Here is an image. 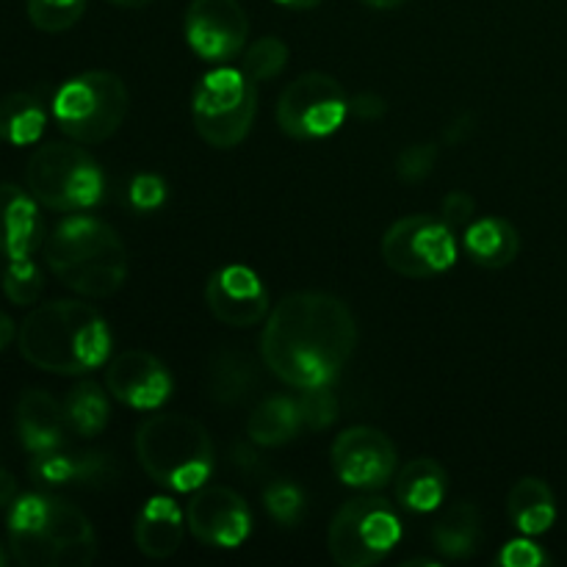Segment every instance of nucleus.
I'll list each match as a JSON object with an SVG mask.
<instances>
[{
	"label": "nucleus",
	"mask_w": 567,
	"mask_h": 567,
	"mask_svg": "<svg viewBox=\"0 0 567 567\" xmlns=\"http://www.w3.org/2000/svg\"><path fill=\"white\" fill-rule=\"evenodd\" d=\"M136 457L150 480L175 493L208 485L216 465L208 430L183 413H158L144 421L136 432Z\"/></svg>",
	"instance_id": "39448f33"
},
{
	"label": "nucleus",
	"mask_w": 567,
	"mask_h": 567,
	"mask_svg": "<svg viewBox=\"0 0 567 567\" xmlns=\"http://www.w3.org/2000/svg\"><path fill=\"white\" fill-rule=\"evenodd\" d=\"M14 430L28 454H44L66 446L64 404L42 388H28L14 410Z\"/></svg>",
	"instance_id": "6ab92c4d"
},
{
	"label": "nucleus",
	"mask_w": 567,
	"mask_h": 567,
	"mask_svg": "<svg viewBox=\"0 0 567 567\" xmlns=\"http://www.w3.org/2000/svg\"><path fill=\"white\" fill-rule=\"evenodd\" d=\"M507 515L520 535L540 537L557 524V498L537 476H524L507 493Z\"/></svg>",
	"instance_id": "4be33fe9"
},
{
	"label": "nucleus",
	"mask_w": 567,
	"mask_h": 567,
	"mask_svg": "<svg viewBox=\"0 0 567 567\" xmlns=\"http://www.w3.org/2000/svg\"><path fill=\"white\" fill-rule=\"evenodd\" d=\"M432 546L437 548V554H443L446 559H468L474 557L476 548L482 540V515L474 504L460 502L452 504L446 513H441V518L432 524Z\"/></svg>",
	"instance_id": "b1692460"
},
{
	"label": "nucleus",
	"mask_w": 567,
	"mask_h": 567,
	"mask_svg": "<svg viewBox=\"0 0 567 567\" xmlns=\"http://www.w3.org/2000/svg\"><path fill=\"white\" fill-rule=\"evenodd\" d=\"M17 498V480L6 468H0V509H9Z\"/></svg>",
	"instance_id": "ea45409f"
},
{
	"label": "nucleus",
	"mask_w": 567,
	"mask_h": 567,
	"mask_svg": "<svg viewBox=\"0 0 567 567\" xmlns=\"http://www.w3.org/2000/svg\"><path fill=\"white\" fill-rule=\"evenodd\" d=\"M385 100L380 97V94L374 92H360L358 97L349 100V111H352L358 120L363 122H374V120H382V114H385Z\"/></svg>",
	"instance_id": "4c0bfd02"
},
{
	"label": "nucleus",
	"mask_w": 567,
	"mask_h": 567,
	"mask_svg": "<svg viewBox=\"0 0 567 567\" xmlns=\"http://www.w3.org/2000/svg\"><path fill=\"white\" fill-rule=\"evenodd\" d=\"M0 288H3L6 299L17 308H28V305L39 302L44 291V275L31 258L22 260H6L3 271H0Z\"/></svg>",
	"instance_id": "c85d7f7f"
},
{
	"label": "nucleus",
	"mask_w": 567,
	"mask_h": 567,
	"mask_svg": "<svg viewBox=\"0 0 567 567\" xmlns=\"http://www.w3.org/2000/svg\"><path fill=\"white\" fill-rule=\"evenodd\" d=\"M441 158V147L435 142L408 144L396 155V175L404 183H424Z\"/></svg>",
	"instance_id": "72a5a7b5"
},
{
	"label": "nucleus",
	"mask_w": 567,
	"mask_h": 567,
	"mask_svg": "<svg viewBox=\"0 0 567 567\" xmlns=\"http://www.w3.org/2000/svg\"><path fill=\"white\" fill-rule=\"evenodd\" d=\"M28 474L42 487H100L114 480V460L103 452H70L66 446L33 454Z\"/></svg>",
	"instance_id": "a211bd4d"
},
{
	"label": "nucleus",
	"mask_w": 567,
	"mask_h": 567,
	"mask_svg": "<svg viewBox=\"0 0 567 567\" xmlns=\"http://www.w3.org/2000/svg\"><path fill=\"white\" fill-rule=\"evenodd\" d=\"M44 216L39 199L14 183H0V255L6 260L31 258L44 247Z\"/></svg>",
	"instance_id": "f3484780"
},
{
	"label": "nucleus",
	"mask_w": 567,
	"mask_h": 567,
	"mask_svg": "<svg viewBox=\"0 0 567 567\" xmlns=\"http://www.w3.org/2000/svg\"><path fill=\"white\" fill-rule=\"evenodd\" d=\"M396 443L374 426L343 430L332 443V471L358 491H380L396 474Z\"/></svg>",
	"instance_id": "f8f14e48"
},
{
	"label": "nucleus",
	"mask_w": 567,
	"mask_h": 567,
	"mask_svg": "<svg viewBox=\"0 0 567 567\" xmlns=\"http://www.w3.org/2000/svg\"><path fill=\"white\" fill-rule=\"evenodd\" d=\"M9 557H11V554L6 551V548H3V543H0V567H3L6 563H9Z\"/></svg>",
	"instance_id": "a18cd8bd"
},
{
	"label": "nucleus",
	"mask_w": 567,
	"mask_h": 567,
	"mask_svg": "<svg viewBox=\"0 0 567 567\" xmlns=\"http://www.w3.org/2000/svg\"><path fill=\"white\" fill-rule=\"evenodd\" d=\"M360 3L377 11H391V9H399L402 3H408V0H360Z\"/></svg>",
	"instance_id": "79ce46f5"
},
{
	"label": "nucleus",
	"mask_w": 567,
	"mask_h": 567,
	"mask_svg": "<svg viewBox=\"0 0 567 567\" xmlns=\"http://www.w3.org/2000/svg\"><path fill=\"white\" fill-rule=\"evenodd\" d=\"M183 25L188 48L210 64L236 59L249 37L247 11L238 0H192Z\"/></svg>",
	"instance_id": "ddd939ff"
},
{
	"label": "nucleus",
	"mask_w": 567,
	"mask_h": 567,
	"mask_svg": "<svg viewBox=\"0 0 567 567\" xmlns=\"http://www.w3.org/2000/svg\"><path fill=\"white\" fill-rule=\"evenodd\" d=\"M258 83L236 66H216L199 78L192 94V120L199 138L216 150H233L252 131Z\"/></svg>",
	"instance_id": "6e6552de"
},
{
	"label": "nucleus",
	"mask_w": 567,
	"mask_h": 567,
	"mask_svg": "<svg viewBox=\"0 0 567 567\" xmlns=\"http://www.w3.org/2000/svg\"><path fill=\"white\" fill-rule=\"evenodd\" d=\"M188 532L208 548H238L252 532V513L241 493L227 485H203L186 509Z\"/></svg>",
	"instance_id": "4468645a"
},
{
	"label": "nucleus",
	"mask_w": 567,
	"mask_h": 567,
	"mask_svg": "<svg viewBox=\"0 0 567 567\" xmlns=\"http://www.w3.org/2000/svg\"><path fill=\"white\" fill-rule=\"evenodd\" d=\"M347 114V92L327 72H305L293 78L277 103V125L297 142L332 136L343 125Z\"/></svg>",
	"instance_id": "9b49d317"
},
{
	"label": "nucleus",
	"mask_w": 567,
	"mask_h": 567,
	"mask_svg": "<svg viewBox=\"0 0 567 567\" xmlns=\"http://www.w3.org/2000/svg\"><path fill=\"white\" fill-rule=\"evenodd\" d=\"M44 264L61 286L89 299H105L127 280V249L111 225L72 214L44 238Z\"/></svg>",
	"instance_id": "20e7f679"
},
{
	"label": "nucleus",
	"mask_w": 567,
	"mask_h": 567,
	"mask_svg": "<svg viewBox=\"0 0 567 567\" xmlns=\"http://www.w3.org/2000/svg\"><path fill=\"white\" fill-rule=\"evenodd\" d=\"M302 413H299L297 399L291 396H269L249 413L247 435L255 446L277 449L291 443L302 430Z\"/></svg>",
	"instance_id": "393cba45"
},
{
	"label": "nucleus",
	"mask_w": 567,
	"mask_h": 567,
	"mask_svg": "<svg viewBox=\"0 0 567 567\" xmlns=\"http://www.w3.org/2000/svg\"><path fill=\"white\" fill-rule=\"evenodd\" d=\"M299 413H302V424L308 430L319 432L327 430L330 424H336L338 419V399L336 393L330 391V385L319 388H305L302 396L297 399Z\"/></svg>",
	"instance_id": "473e14b6"
},
{
	"label": "nucleus",
	"mask_w": 567,
	"mask_h": 567,
	"mask_svg": "<svg viewBox=\"0 0 567 567\" xmlns=\"http://www.w3.org/2000/svg\"><path fill=\"white\" fill-rule=\"evenodd\" d=\"M463 247L465 255L482 269H504L518 258L520 236L513 221L502 216H485L465 227Z\"/></svg>",
	"instance_id": "412c9836"
},
{
	"label": "nucleus",
	"mask_w": 567,
	"mask_h": 567,
	"mask_svg": "<svg viewBox=\"0 0 567 567\" xmlns=\"http://www.w3.org/2000/svg\"><path fill=\"white\" fill-rule=\"evenodd\" d=\"M105 388L131 410H158L169 402L175 382L169 369L144 349L116 354L105 369Z\"/></svg>",
	"instance_id": "2eb2a0df"
},
{
	"label": "nucleus",
	"mask_w": 567,
	"mask_h": 567,
	"mask_svg": "<svg viewBox=\"0 0 567 567\" xmlns=\"http://www.w3.org/2000/svg\"><path fill=\"white\" fill-rule=\"evenodd\" d=\"M205 302L227 327H252L269 316V291L249 266H221L208 277Z\"/></svg>",
	"instance_id": "dca6fc26"
},
{
	"label": "nucleus",
	"mask_w": 567,
	"mask_h": 567,
	"mask_svg": "<svg viewBox=\"0 0 567 567\" xmlns=\"http://www.w3.org/2000/svg\"><path fill=\"white\" fill-rule=\"evenodd\" d=\"M9 554L22 567H89L97 559L92 520L50 493L17 496L6 515Z\"/></svg>",
	"instance_id": "7ed1b4c3"
},
{
	"label": "nucleus",
	"mask_w": 567,
	"mask_h": 567,
	"mask_svg": "<svg viewBox=\"0 0 567 567\" xmlns=\"http://www.w3.org/2000/svg\"><path fill=\"white\" fill-rule=\"evenodd\" d=\"M17 349L33 369L75 377L100 369L109 360L111 330L92 305L55 299L39 305L22 319Z\"/></svg>",
	"instance_id": "f03ea898"
},
{
	"label": "nucleus",
	"mask_w": 567,
	"mask_h": 567,
	"mask_svg": "<svg viewBox=\"0 0 567 567\" xmlns=\"http://www.w3.org/2000/svg\"><path fill=\"white\" fill-rule=\"evenodd\" d=\"M181 507L175 498L155 496L147 498L142 513L133 524V540L147 559H169L183 546V529H186Z\"/></svg>",
	"instance_id": "aec40b11"
},
{
	"label": "nucleus",
	"mask_w": 567,
	"mask_h": 567,
	"mask_svg": "<svg viewBox=\"0 0 567 567\" xmlns=\"http://www.w3.org/2000/svg\"><path fill=\"white\" fill-rule=\"evenodd\" d=\"M382 260L396 275L410 280H430L454 266L457 236L441 216H402L382 236Z\"/></svg>",
	"instance_id": "9d476101"
},
{
	"label": "nucleus",
	"mask_w": 567,
	"mask_h": 567,
	"mask_svg": "<svg viewBox=\"0 0 567 567\" xmlns=\"http://www.w3.org/2000/svg\"><path fill=\"white\" fill-rule=\"evenodd\" d=\"M288 66V44L277 37H260L244 53L241 70L247 72L249 81L269 83L282 75Z\"/></svg>",
	"instance_id": "c756f323"
},
{
	"label": "nucleus",
	"mask_w": 567,
	"mask_h": 567,
	"mask_svg": "<svg viewBox=\"0 0 567 567\" xmlns=\"http://www.w3.org/2000/svg\"><path fill=\"white\" fill-rule=\"evenodd\" d=\"M28 192L59 214H83L103 203L105 175L83 147L50 142L33 150L25 166Z\"/></svg>",
	"instance_id": "423d86ee"
},
{
	"label": "nucleus",
	"mask_w": 567,
	"mask_h": 567,
	"mask_svg": "<svg viewBox=\"0 0 567 567\" xmlns=\"http://www.w3.org/2000/svg\"><path fill=\"white\" fill-rule=\"evenodd\" d=\"M264 504L271 520L288 526V529L302 524V518L308 515V498H305L302 487L288 480H271L264 491Z\"/></svg>",
	"instance_id": "7c9ffc66"
},
{
	"label": "nucleus",
	"mask_w": 567,
	"mask_h": 567,
	"mask_svg": "<svg viewBox=\"0 0 567 567\" xmlns=\"http://www.w3.org/2000/svg\"><path fill=\"white\" fill-rule=\"evenodd\" d=\"M127 199H131L136 214H153L166 203V183L164 177L153 175V172H142L127 186Z\"/></svg>",
	"instance_id": "f704fd0d"
},
{
	"label": "nucleus",
	"mask_w": 567,
	"mask_h": 567,
	"mask_svg": "<svg viewBox=\"0 0 567 567\" xmlns=\"http://www.w3.org/2000/svg\"><path fill=\"white\" fill-rule=\"evenodd\" d=\"M446 468L432 457L410 460L396 476V502L408 513H435L446 498Z\"/></svg>",
	"instance_id": "5701e85b"
},
{
	"label": "nucleus",
	"mask_w": 567,
	"mask_h": 567,
	"mask_svg": "<svg viewBox=\"0 0 567 567\" xmlns=\"http://www.w3.org/2000/svg\"><path fill=\"white\" fill-rule=\"evenodd\" d=\"M275 3L286 6V9H297V11H305V9H316V6H319L321 0H275Z\"/></svg>",
	"instance_id": "37998d69"
},
{
	"label": "nucleus",
	"mask_w": 567,
	"mask_h": 567,
	"mask_svg": "<svg viewBox=\"0 0 567 567\" xmlns=\"http://www.w3.org/2000/svg\"><path fill=\"white\" fill-rule=\"evenodd\" d=\"M131 111V92L114 72L92 70L70 78L53 97V120L78 144H100L114 136Z\"/></svg>",
	"instance_id": "0eeeda50"
},
{
	"label": "nucleus",
	"mask_w": 567,
	"mask_h": 567,
	"mask_svg": "<svg viewBox=\"0 0 567 567\" xmlns=\"http://www.w3.org/2000/svg\"><path fill=\"white\" fill-rule=\"evenodd\" d=\"M471 131H474V120H471L468 114H463V116H457V120H454L446 131H443V142L452 144V147H457L460 142H465V138H468Z\"/></svg>",
	"instance_id": "58836bf2"
},
{
	"label": "nucleus",
	"mask_w": 567,
	"mask_h": 567,
	"mask_svg": "<svg viewBox=\"0 0 567 567\" xmlns=\"http://www.w3.org/2000/svg\"><path fill=\"white\" fill-rule=\"evenodd\" d=\"M402 540L396 509L380 496H360L343 504L327 529V551L341 567L382 563Z\"/></svg>",
	"instance_id": "1a4fd4ad"
},
{
	"label": "nucleus",
	"mask_w": 567,
	"mask_h": 567,
	"mask_svg": "<svg viewBox=\"0 0 567 567\" xmlns=\"http://www.w3.org/2000/svg\"><path fill=\"white\" fill-rule=\"evenodd\" d=\"M109 3L122 6V9H142V6L153 3V0H109Z\"/></svg>",
	"instance_id": "c03bdc74"
},
{
	"label": "nucleus",
	"mask_w": 567,
	"mask_h": 567,
	"mask_svg": "<svg viewBox=\"0 0 567 567\" xmlns=\"http://www.w3.org/2000/svg\"><path fill=\"white\" fill-rule=\"evenodd\" d=\"M252 385H255V371L252 365L247 363V358H238V354H221V358L216 360L214 371H210V393H214L216 402L221 404L241 402Z\"/></svg>",
	"instance_id": "cd10ccee"
},
{
	"label": "nucleus",
	"mask_w": 567,
	"mask_h": 567,
	"mask_svg": "<svg viewBox=\"0 0 567 567\" xmlns=\"http://www.w3.org/2000/svg\"><path fill=\"white\" fill-rule=\"evenodd\" d=\"M28 20L42 33H64L86 11V0H28Z\"/></svg>",
	"instance_id": "2f4dec72"
},
{
	"label": "nucleus",
	"mask_w": 567,
	"mask_h": 567,
	"mask_svg": "<svg viewBox=\"0 0 567 567\" xmlns=\"http://www.w3.org/2000/svg\"><path fill=\"white\" fill-rule=\"evenodd\" d=\"M496 563L502 567H543L551 563V559H548V554L543 551L537 543H532L529 535H526L520 537V540L507 543V546L502 548V554H498Z\"/></svg>",
	"instance_id": "c9c22d12"
},
{
	"label": "nucleus",
	"mask_w": 567,
	"mask_h": 567,
	"mask_svg": "<svg viewBox=\"0 0 567 567\" xmlns=\"http://www.w3.org/2000/svg\"><path fill=\"white\" fill-rule=\"evenodd\" d=\"M476 203L468 192H449L443 197L441 205V219L446 221L452 230H460V227H468L474 221Z\"/></svg>",
	"instance_id": "e433bc0d"
},
{
	"label": "nucleus",
	"mask_w": 567,
	"mask_h": 567,
	"mask_svg": "<svg viewBox=\"0 0 567 567\" xmlns=\"http://www.w3.org/2000/svg\"><path fill=\"white\" fill-rule=\"evenodd\" d=\"M358 343V324L343 299L324 291H297L266 316L260 354L286 385H332Z\"/></svg>",
	"instance_id": "f257e3e1"
},
{
	"label": "nucleus",
	"mask_w": 567,
	"mask_h": 567,
	"mask_svg": "<svg viewBox=\"0 0 567 567\" xmlns=\"http://www.w3.org/2000/svg\"><path fill=\"white\" fill-rule=\"evenodd\" d=\"M11 338H14V321H11L6 313H0V352L9 347Z\"/></svg>",
	"instance_id": "a19ab883"
},
{
	"label": "nucleus",
	"mask_w": 567,
	"mask_h": 567,
	"mask_svg": "<svg viewBox=\"0 0 567 567\" xmlns=\"http://www.w3.org/2000/svg\"><path fill=\"white\" fill-rule=\"evenodd\" d=\"M111 393H105L97 382L83 380L70 388L64 396V419L72 435L78 437H97L111 421Z\"/></svg>",
	"instance_id": "bb28decb"
},
{
	"label": "nucleus",
	"mask_w": 567,
	"mask_h": 567,
	"mask_svg": "<svg viewBox=\"0 0 567 567\" xmlns=\"http://www.w3.org/2000/svg\"><path fill=\"white\" fill-rule=\"evenodd\" d=\"M48 111L31 92H9L0 97V142L28 147L44 136Z\"/></svg>",
	"instance_id": "a878e982"
}]
</instances>
